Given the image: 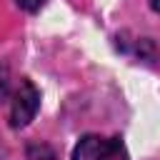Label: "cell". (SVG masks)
Returning a JSON list of instances; mask_svg holds the SVG:
<instances>
[{
    "mask_svg": "<svg viewBox=\"0 0 160 160\" xmlns=\"http://www.w3.org/2000/svg\"><path fill=\"white\" fill-rule=\"evenodd\" d=\"M72 160H130V155L120 138L85 135L75 145Z\"/></svg>",
    "mask_w": 160,
    "mask_h": 160,
    "instance_id": "6da1fadb",
    "label": "cell"
},
{
    "mask_svg": "<svg viewBox=\"0 0 160 160\" xmlns=\"http://www.w3.org/2000/svg\"><path fill=\"white\" fill-rule=\"evenodd\" d=\"M40 108V92L30 80H20V85L12 92L10 102V125L12 128H25Z\"/></svg>",
    "mask_w": 160,
    "mask_h": 160,
    "instance_id": "7a4b0ae2",
    "label": "cell"
},
{
    "mask_svg": "<svg viewBox=\"0 0 160 160\" xmlns=\"http://www.w3.org/2000/svg\"><path fill=\"white\" fill-rule=\"evenodd\" d=\"M18 2V8H22V10H28V12H38L48 0H15Z\"/></svg>",
    "mask_w": 160,
    "mask_h": 160,
    "instance_id": "3957f363",
    "label": "cell"
},
{
    "mask_svg": "<svg viewBox=\"0 0 160 160\" xmlns=\"http://www.w3.org/2000/svg\"><path fill=\"white\" fill-rule=\"evenodd\" d=\"M150 8H152L158 15H160V0H150Z\"/></svg>",
    "mask_w": 160,
    "mask_h": 160,
    "instance_id": "277c9868",
    "label": "cell"
}]
</instances>
